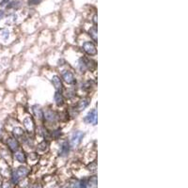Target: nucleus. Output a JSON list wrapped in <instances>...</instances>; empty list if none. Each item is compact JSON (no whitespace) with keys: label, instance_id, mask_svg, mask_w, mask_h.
<instances>
[{"label":"nucleus","instance_id":"nucleus-1","mask_svg":"<svg viewBox=\"0 0 188 188\" xmlns=\"http://www.w3.org/2000/svg\"><path fill=\"white\" fill-rule=\"evenodd\" d=\"M28 172H29L28 169L26 167H25V166H21V167L17 168L15 171H13V173L11 175L12 182L15 183V184H17L22 178H25L28 174Z\"/></svg>","mask_w":188,"mask_h":188},{"label":"nucleus","instance_id":"nucleus-2","mask_svg":"<svg viewBox=\"0 0 188 188\" xmlns=\"http://www.w3.org/2000/svg\"><path fill=\"white\" fill-rule=\"evenodd\" d=\"M78 69L81 72H85L88 70H91V60L86 57H81L79 59V64H78Z\"/></svg>","mask_w":188,"mask_h":188},{"label":"nucleus","instance_id":"nucleus-3","mask_svg":"<svg viewBox=\"0 0 188 188\" xmlns=\"http://www.w3.org/2000/svg\"><path fill=\"white\" fill-rule=\"evenodd\" d=\"M83 50L88 55V56H95L97 54V49L96 46L94 45L93 42L91 41H86L83 44Z\"/></svg>","mask_w":188,"mask_h":188},{"label":"nucleus","instance_id":"nucleus-4","mask_svg":"<svg viewBox=\"0 0 188 188\" xmlns=\"http://www.w3.org/2000/svg\"><path fill=\"white\" fill-rule=\"evenodd\" d=\"M84 135H85V134H84L83 132H81V131H76V132H74V133L72 134V139H71L72 146H78V145H79V144L81 143V141H82Z\"/></svg>","mask_w":188,"mask_h":188},{"label":"nucleus","instance_id":"nucleus-5","mask_svg":"<svg viewBox=\"0 0 188 188\" xmlns=\"http://www.w3.org/2000/svg\"><path fill=\"white\" fill-rule=\"evenodd\" d=\"M85 121L87 123L89 124H93V125H96L97 124V114H96V110L95 109H92L91 111H89L87 116L85 117Z\"/></svg>","mask_w":188,"mask_h":188},{"label":"nucleus","instance_id":"nucleus-6","mask_svg":"<svg viewBox=\"0 0 188 188\" xmlns=\"http://www.w3.org/2000/svg\"><path fill=\"white\" fill-rule=\"evenodd\" d=\"M7 145L9 149L12 151H16L19 149V143L15 137H9L7 139Z\"/></svg>","mask_w":188,"mask_h":188},{"label":"nucleus","instance_id":"nucleus-7","mask_svg":"<svg viewBox=\"0 0 188 188\" xmlns=\"http://www.w3.org/2000/svg\"><path fill=\"white\" fill-rule=\"evenodd\" d=\"M62 78L67 84H73L75 81L74 75L71 71H64L62 72Z\"/></svg>","mask_w":188,"mask_h":188},{"label":"nucleus","instance_id":"nucleus-8","mask_svg":"<svg viewBox=\"0 0 188 188\" xmlns=\"http://www.w3.org/2000/svg\"><path fill=\"white\" fill-rule=\"evenodd\" d=\"M57 119V114L52 111V110H47L45 113H44V119L46 121H48V122H55Z\"/></svg>","mask_w":188,"mask_h":188},{"label":"nucleus","instance_id":"nucleus-9","mask_svg":"<svg viewBox=\"0 0 188 188\" xmlns=\"http://www.w3.org/2000/svg\"><path fill=\"white\" fill-rule=\"evenodd\" d=\"M52 84L53 86L55 87V88L57 89V91H61L62 88H63V86H62V82L60 80V78L57 76V75H55L52 77Z\"/></svg>","mask_w":188,"mask_h":188},{"label":"nucleus","instance_id":"nucleus-10","mask_svg":"<svg viewBox=\"0 0 188 188\" xmlns=\"http://www.w3.org/2000/svg\"><path fill=\"white\" fill-rule=\"evenodd\" d=\"M70 149H71V146H70V143L65 141V142L61 145V148H60V151H59V155L61 156H65L69 153L70 151Z\"/></svg>","mask_w":188,"mask_h":188},{"label":"nucleus","instance_id":"nucleus-11","mask_svg":"<svg viewBox=\"0 0 188 188\" xmlns=\"http://www.w3.org/2000/svg\"><path fill=\"white\" fill-rule=\"evenodd\" d=\"M24 124H25V128L28 130V131H32L33 128H34V123H33V120L31 119L29 117L25 118V120H24Z\"/></svg>","mask_w":188,"mask_h":188},{"label":"nucleus","instance_id":"nucleus-12","mask_svg":"<svg viewBox=\"0 0 188 188\" xmlns=\"http://www.w3.org/2000/svg\"><path fill=\"white\" fill-rule=\"evenodd\" d=\"M88 104H89V100H88V99H83V100H81L79 103H78V104H77V109H78V111H82V110H84V109H85L86 107H88Z\"/></svg>","mask_w":188,"mask_h":188},{"label":"nucleus","instance_id":"nucleus-13","mask_svg":"<svg viewBox=\"0 0 188 188\" xmlns=\"http://www.w3.org/2000/svg\"><path fill=\"white\" fill-rule=\"evenodd\" d=\"M15 158L16 160L19 162V163H25V160H26V157H25V154L23 151H17L15 153Z\"/></svg>","mask_w":188,"mask_h":188},{"label":"nucleus","instance_id":"nucleus-14","mask_svg":"<svg viewBox=\"0 0 188 188\" xmlns=\"http://www.w3.org/2000/svg\"><path fill=\"white\" fill-rule=\"evenodd\" d=\"M54 99H55V102L57 105H62L64 103V100H63V96L61 95V93L59 91H57L55 93V96H54Z\"/></svg>","mask_w":188,"mask_h":188},{"label":"nucleus","instance_id":"nucleus-15","mask_svg":"<svg viewBox=\"0 0 188 188\" xmlns=\"http://www.w3.org/2000/svg\"><path fill=\"white\" fill-rule=\"evenodd\" d=\"M72 188H86V184L83 181H73L71 184Z\"/></svg>","mask_w":188,"mask_h":188},{"label":"nucleus","instance_id":"nucleus-16","mask_svg":"<svg viewBox=\"0 0 188 188\" xmlns=\"http://www.w3.org/2000/svg\"><path fill=\"white\" fill-rule=\"evenodd\" d=\"M33 113L39 119H42V117H43V113H42L41 108L40 106H38V105H34L33 106Z\"/></svg>","mask_w":188,"mask_h":188},{"label":"nucleus","instance_id":"nucleus-17","mask_svg":"<svg viewBox=\"0 0 188 188\" xmlns=\"http://www.w3.org/2000/svg\"><path fill=\"white\" fill-rule=\"evenodd\" d=\"M88 33H89V36L92 38V40L96 42V41H97V27H96V26L91 27V28L88 30Z\"/></svg>","mask_w":188,"mask_h":188},{"label":"nucleus","instance_id":"nucleus-18","mask_svg":"<svg viewBox=\"0 0 188 188\" xmlns=\"http://www.w3.org/2000/svg\"><path fill=\"white\" fill-rule=\"evenodd\" d=\"M24 134H25V132L21 127H15L13 129V135L15 137H21L24 135Z\"/></svg>","mask_w":188,"mask_h":188},{"label":"nucleus","instance_id":"nucleus-19","mask_svg":"<svg viewBox=\"0 0 188 188\" xmlns=\"http://www.w3.org/2000/svg\"><path fill=\"white\" fill-rule=\"evenodd\" d=\"M88 186L90 188H97V178L96 176H93L88 181Z\"/></svg>","mask_w":188,"mask_h":188},{"label":"nucleus","instance_id":"nucleus-20","mask_svg":"<svg viewBox=\"0 0 188 188\" xmlns=\"http://www.w3.org/2000/svg\"><path fill=\"white\" fill-rule=\"evenodd\" d=\"M47 148H48V142H47V141H42L41 143H40V144L38 145V150H39V151H46Z\"/></svg>","mask_w":188,"mask_h":188},{"label":"nucleus","instance_id":"nucleus-21","mask_svg":"<svg viewBox=\"0 0 188 188\" xmlns=\"http://www.w3.org/2000/svg\"><path fill=\"white\" fill-rule=\"evenodd\" d=\"M9 34H10V32L7 29H2L1 31H0V36H1V38L3 40H7L9 38V36H10Z\"/></svg>","mask_w":188,"mask_h":188},{"label":"nucleus","instance_id":"nucleus-22","mask_svg":"<svg viewBox=\"0 0 188 188\" xmlns=\"http://www.w3.org/2000/svg\"><path fill=\"white\" fill-rule=\"evenodd\" d=\"M88 169L90 172H95L96 169H97V164H96V162L90 163V164L88 166Z\"/></svg>","mask_w":188,"mask_h":188},{"label":"nucleus","instance_id":"nucleus-23","mask_svg":"<svg viewBox=\"0 0 188 188\" xmlns=\"http://www.w3.org/2000/svg\"><path fill=\"white\" fill-rule=\"evenodd\" d=\"M41 2V0H28V5L33 6V5H38Z\"/></svg>","mask_w":188,"mask_h":188},{"label":"nucleus","instance_id":"nucleus-24","mask_svg":"<svg viewBox=\"0 0 188 188\" xmlns=\"http://www.w3.org/2000/svg\"><path fill=\"white\" fill-rule=\"evenodd\" d=\"M2 188H12V186L10 182H4L2 184Z\"/></svg>","mask_w":188,"mask_h":188},{"label":"nucleus","instance_id":"nucleus-25","mask_svg":"<svg viewBox=\"0 0 188 188\" xmlns=\"http://www.w3.org/2000/svg\"><path fill=\"white\" fill-rule=\"evenodd\" d=\"M4 15H5L4 11H3V10H0V20H1V19H3Z\"/></svg>","mask_w":188,"mask_h":188},{"label":"nucleus","instance_id":"nucleus-26","mask_svg":"<svg viewBox=\"0 0 188 188\" xmlns=\"http://www.w3.org/2000/svg\"><path fill=\"white\" fill-rule=\"evenodd\" d=\"M2 134H3V132H2V129H0V138L2 137Z\"/></svg>","mask_w":188,"mask_h":188},{"label":"nucleus","instance_id":"nucleus-27","mask_svg":"<svg viewBox=\"0 0 188 188\" xmlns=\"http://www.w3.org/2000/svg\"><path fill=\"white\" fill-rule=\"evenodd\" d=\"M96 18H97V16L95 15V16H94V18H93V21H94V23H95V24H96Z\"/></svg>","mask_w":188,"mask_h":188}]
</instances>
